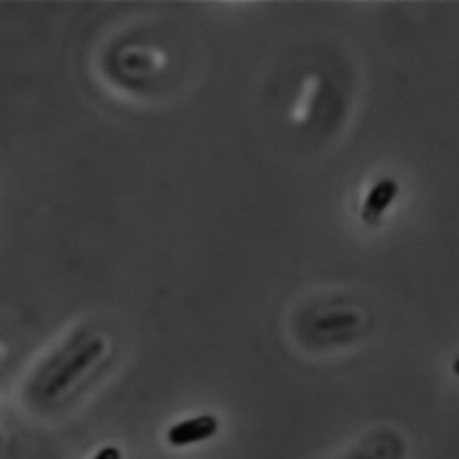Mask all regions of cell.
<instances>
[{
    "instance_id": "6da1fadb",
    "label": "cell",
    "mask_w": 459,
    "mask_h": 459,
    "mask_svg": "<svg viewBox=\"0 0 459 459\" xmlns=\"http://www.w3.org/2000/svg\"><path fill=\"white\" fill-rule=\"evenodd\" d=\"M103 341L92 339L88 343H83L81 348H74L56 368L52 370L49 379L40 385V397L45 402H54V399L61 397L63 393L72 388L90 368L97 363V359L103 354Z\"/></svg>"
},
{
    "instance_id": "3957f363",
    "label": "cell",
    "mask_w": 459,
    "mask_h": 459,
    "mask_svg": "<svg viewBox=\"0 0 459 459\" xmlns=\"http://www.w3.org/2000/svg\"><path fill=\"white\" fill-rule=\"evenodd\" d=\"M399 195V182L393 178H381L375 186L368 193L366 202H363L361 209V220L366 224H377L381 220V215L393 206V202Z\"/></svg>"
},
{
    "instance_id": "7a4b0ae2",
    "label": "cell",
    "mask_w": 459,
    "mask_h": 459,
    "mask_svg": "<svg viewBox=\"0 0 459 459\" xmlns=\"http://www.w3.org/2000/svg\"><path fill=\"white\" fill-rule=\"evenodd\" d=\"M220 429L218 417L213 415H197L191 420H182L175 426H170L166 433V442L175 448L193 446V444L206 442V439L215 437Z\"/></svg>"
},
{
    "instance_id": "277c9868",
    "label": "cell",
    "mask_w": 459,
    "mask_h": 459,
    "mask_svg": "<svg viewBox=\"0 0 459 459\" xmlns=\"http://www.w3.org/2000/svg\"><path fill=\"white\" fill-rule=\"evenodd\" d=\"M92 459H121V451L115 446H106L97 453Z\"/></svg>"
}]
</instances>
